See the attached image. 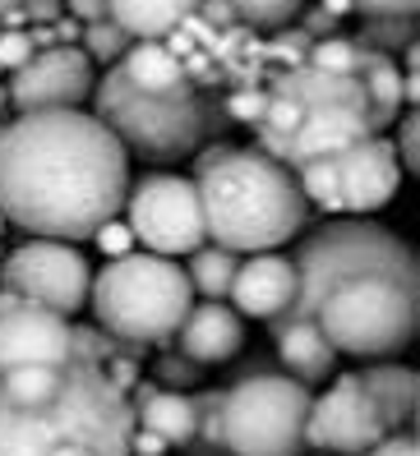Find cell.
<instances>
[{"instance_id": "obj_1", "label": "cell", "mask_w": 420, "mask_h": 456, "mask_svg": "<svg viewBox=\"0 0 420 456\" xmlns=\"http://www.w3.org/2000/svg\"><path fill=\"white\" fill-rule=\"evenodd\" d=\"M296 300L286 318H309L337 355L392 360L416 337L420 267L402 235L370 217H333L292 258Z\"/></svg>"}, {"instance_id": "obj_2", "label": "cell", "mask_w": 420, "mask_h": 456, "mask_svg": "<svg viewBox=\"0 0 420 456\" xmlns=\"http://www.w3.org/2000/svg\"><path fill=\"white\" fill-rule=\"evenodd\" d=\"M129 157L88 111H19L0 125V217L42 240H88L120 217Z\"/></svg>"}, {"instance_id": "obj_3", "label": "cell", "mask_w": 420, "mask_h": 456, "mask_svg": "<svg viewBox=\"0 0 420 456\" xmlns=\"http://www.w3.org/2000/svg\"><path fill=\"white\" fill-rule=\"evenodd\" d=\"M135 406L102 364L0 369V456H129Z\"/></svg>"}, {"instance_id": "obj_4", "label": "cell", "mask_w": 420, "mask_h": 456, "mask_svg": "<svg viewBox=\"0 0 420 456\" xmlns=\"http://www.w3.org/2000/svg\"><path fill=\"white\" fill-rule=\"evenodd\" d=\"M194 190L208 245L231 254H268L305 226V199L282 162L250 148H213L194 157Z\"/></svg>"}, {"instance_id": "obj_5", "label": "cell", "mask_w": 420, "mask_h": 456, "mask_svg": "<svg viewBox=\"0 0 420 456\" xmlns=\"http://www.w3.org/2000/svg\"><path fill=\"white\" fill-rule=\"evenodd\" d=\"M190 305H194V286L185 277V267L148 249L107 258L88 286V309L97 318V328L129 346L176 337Z\"/></svg>"}, {"instance_id": "obj_6", "label": "cell", "mask_w": 420, "mask_h": 456, "mask_svg": "<svg viewBox=\"0 0 420 456\" xmlns=\"http://www.w3.org/2000/svg\"><path fill=\"white\" fill-rule=\"evenodd\" d=\"M93 116L107 125L125 152H139L148 162H180L203 143V102L194 88L180 93H139L125 84L120 65H111L107 74L93 84Z\"/></svg>"}, {"instance_id": "obj_7", "label": "cell", "mask_w": 420, "mask_h": 456, "mask_svg": "<svg viewBox=\"0 0 420 456\" xmlns=\"http://www.w3.org/2000/svg\"><path fill=\"white\" fill-rule=\"evenodd\" d=\"M309 387L292 373H250L222 392V443L226 456H301Z\"/></svg>"}, {"instance_id": "obj_8", "label": "cell", "mask_w": 420, "mask_h": 456, "mask_svg": "<svg viewBox=\"0 0 420 456\" xmlns=\"http://www.w3.org/2000/svg\"><path fill=\"white\" fill-rule=\"evenodd\" d=\"M120 212H125L129 235H135L148 254L180 258V254H194L208 240L203 235V212H199V190L185 175H167V171L144 175L139 184H129Z\"/></svg>"}, {"instance_id": "obj_9", "label": "cell", "mask_w": 420, "mask_h": 456, "mask_svg": "<svg viewBox=\"0 0 420 456\" xmlns=\"http://www.w3.org/2000/svg\"><path fill=\"white\" fill-rule=\"evenodd\" d=\"M88 258L78 254L70 240H42L33 235L29 245H19L14 254L0 258V290L14 300L42 305L61 318H74L78 309H88Z\"/></svg>"}, {"instance_id": "obj_10", "label": "cell", "mask_w": 420, "mask_h": 456, "mask_svg": "<svg viewBox=\"0 0 420 456\" xmlns=\"http://www.w3.org/2000/svg\"><path fill=\"white\" fill-rule=\"evenodd\" d=\"M379 438H388V419L360 373H342L324 396L309 401L305 447L328 456H365Z\"/></svg>"}, {"instance_id": "obj_11", "label": "cell", "mask_w": 420, "mask_h": 456, "mask_svg": "<svg viewBox=\"0 0 420 456\" xmlns=\"http://www.w3.org/2000/svg\"><path fill=\"white\" fill-rule=\"evenodd\" d=\"M97 84V65L78 46H37L5 84L14 111H78Z\"/></svg>"}, {"instance_id": "obj_12", "label": "cell", "mask_w": 420, "mask_h": 456, "mask_svg": "<svg viewBox=\"0 0 420 456\" xmlns=\"http://www.w3.org/2000/svg\"><path fill=\"white\" fill-rule=\"evenodd\" d=\"M333 180H337L342 217H370V212L388 208L392 194L402 190V167H398V152H392V139L370 134L342 157H333Z\"/></svg>"}, {"instance_id": "obj_13", "label": "cell", "mask_w": 420, "mask_h": 456, "mask_svg": "<svg viewBox=\"0 0 420 456\" xmlns=\"http://www.w3.org/2000/svg\"><path fill=\"white\" fill-rule=\"evenodd\" d=\"M74 360V323L42 305L14 300L0 309V369L19 364H65Z\"/></svg>"}, {"instance_id": "obj_14", "label": "cell", "mask_w": 420, "mask_h": 456, "mask_svg": "<svg viewBox=\"0 0 420 456\" xmlns=\"http://www.w3.org/2000/svg\"><path fill=\"white\" fill-rule=\"evenodd\" d=\"M231 309L241 318H259V323H273L292 309L296 300V267L286 254L268 249V254H250L245 263H235V277L226 290Z\"/></svg>"}, {"instance_id": "obj_15", "label": "cell", "mask_w": 420, "mask_h": 456, "mask_svg": "<svg viewBox=\"0 0 420 456\" xmlns=\"http://www.w3.org/2000/svg\"><path fill=\"white\" fill-rule=\"evenodd\" d=\"M241 346H245V323L222 300L190 305V314L176 328V351L194 364H226L241 355Z\"/></svg>"}, {"instance_id": "obj_16", "label": "cell", "mask_w": 420, "mask_h": 456, "mask_svg": "<svg viewBox=\"0 0 420 456\" xmlns=\"http://www.w3.org/2000/svg\"><path fill=\"white\" fill-rule=\"evenodd\" d=\"M273 341H277V360L286 364V373H292L296 383L314 387V383H324L333 379V369H337V351L328 346V337L309 323V318H273Z\"/></svg>"}, {"instance_id": "obj_17", "label": "cell", "mask_w": 420, "mask_h": 456, "mask_svg": "<svg viewBox=\"0 0 420 456\" xmlns=\"http://www.w3.org/2000/svg\"><path fill=\"white\" fill-rule=\"evenodd\" d=\"M129 406H135V424L157 434L167 447H190L194 443V396L190 392L144 383L139 396H129Z\"/></svg>"}, {"instance_id": "obj_18", "label": "cell", "mask_w": 420, "mask_h": 456, "mask_svg": "<svg viewBox=\"0 0 420 456\" xmlns=\"http://www.w3.org/2000/svg\"><path fill=\"white\" fill-rule=\"evenodd\" d=\"M120 74H125V84H129V88L152 93V97L180 93V88H194L185 61H180L171 46H162V42H129V51L120 56Z\"/></svg>"}, {"instance_id": "obj_19", "label": "cell", "mask_w": 420, "mask_h": 456, "mask_svg": "<svg viewBox=\"0 0 420 456\" xmlns=\"http://www.w3.org/2000/svg\"><path fill=\"white\" fill-rule=\"evenodd\" d=\"M199 0H107V19L135 42H162L180 23H190Z\"/></svg>"}, {"instance_id": "obj_20", "label": "cell", "mask_w": 420, "mask_h": 456, "mask_svg": "<svg viewBox=\"0 0 420 456\" xmlns=\"http://www.w3.org/2000/svg\"><path fill=\"white\" fill-rule=\"evenodd\" d=\"M365 387L375 392L379 411L388 419V434H407V424L416 415V373L407 364H392V360H379L370 369H360Z\"/></svg>"}, {"instance_id": "obj_21", "label": "cell", "mask_w": 420, "mask_h": 456, "mask_svg": "<svg viewBox=\"0 0 420 456\" xmlns=\"http://www.w3.org/2000/svg\"><path fill=\"white\" fill-rule=\"evenodd\" d=\"M360 88H365V111H370L375 134L398 120V111H402V69L392 65V56L375 51L370 65L360 69Z\"/></svg>"}, {"instance_id": "obj_22", "label": "cell", "mask_w": 420, "mask_h": 456, "mask_svg": "<svg viewBox=\"0 0 420 456\" xmlns=\"http://www.w3.org/2000/svg\"><path fill=\"white\" fill-rule=\"evenodd\" d=\"M235 263H241V254H231L222 245H203L190 254V267H185V277L190 286L203 295V300H226V290H231V277H235Z\"/></svg>"}, {"instance_id": "obj_23", "label": "cell", "mask_w": 420, "mask_h": 456, "mask_svg": "<svg viewBox=\"0 0 420 456\" xmlns=\"http://www.w3.org/2000/svg\"><path fill=\"white\" fill-rule=\"evenodd\" d=\"M370 56H375V51L360 46L356 37H319V42H309L305 65L324 69V74H351V78H360V69L370 65Z\"/></svg>"}, {"instance_id": "obj_24", "label": "cell", "mask_w": 420, "mask_h": 456, "mask_svg": "<svg viewBox=\"0 0 420 456\" xmlns=\"http://www.w3.org/2000/svg\"><path fill=\"white\" fill-rule=\"evenodd\" d=\"M222 5L241 19V23H254V28H286V23H296L305 0H222Z\"/></svg>"}, {"instance_id": "obj_25", "label": "cell", "mask_w": 420, "mask_h": 456, "mask_svg": "<svg viewBox=\"0 0 420 456\" xmlns=\"http://www.w3.org/2000/svg\"><path fill=\"white\" fill-rule=\"evenodd\" d=\"M129 37L120 23H111V19H97V23H84V42H78V51H84V56L93 61V65H120V56L129 51Z\"/></svg>"}, {"instance_id": "obj_26", "label": "cell", "mask_w": 420, "mask_h": 456, "mask_svg": "<svg viewBox=\"0 0 420 456\" xmlns=\"http://www.w3.org/2000/svg\"><path fill=\"white\" fill-rule=\"evenodd\" d=\"M296 175V190L305 199V208H319V212H333V217H342V203H337V180H333V157L328 162H309Z\"/></svg>"}, {"instance_id": "obj_27", "label": "cell", "mask_w": 420, "mask_h": 456, "mask_svg": "<svg viewBox=\"0 0 420 456\" xmlns=\"http://www.w3.org/2000/svg\"><path fill=\"white\" fill-rule=\"evenodd\" d=\"M356 42L370 46V51H383V56H388L392 46L416 42V14H370Z\"/></svg>"}, {"instance_id": "obj_28", "label": "cell", "mask_w": 420, "mask_h": 456, "mask_svg": "<svg viewBox=\"0 0 420 456\" xmlns=\"http://www.w3.org/2000/svg\"><path fill=\"white\" fill-rule=\"evenodd\" d=\"M194 443H199L203 456H226V443H222V392H199L194 396Z\"/></svg>"}, {"instance_id": "obj_29", "label": "cell", "mask_w": 420, "mask_h": 456, "mask_svg": "<svg viewBox=\"0 0 420 456\" xmlns=\"http://www.w3.org/2000/svg\"><path fill=\"white\" fill-rule=\"evenodd\" d=\"M392 152H398L402 175H416L420 171V116L416 111H407L398 120V143H392Z\"/></svg>"}, {"instance_id": "obj_30", "label": "cell", "mask_w": 420, "mask_h": 456, "mask_svg": "<svg viewBox=\"0 0 420 456\" xmlns=\"http://www.w3.org/2000/svg\"><path fill=\"white\" fill-rule=\"evenodd\" d=\"M199 369L203 364H194V360H185V355H167L162 364H157V387H171V392H185V387H194L199 383Z\"/></svg>"}, {"instance_id": "obj_31", "label": "cell", "mask_w": 420, "mask_h": 456, "mask_svg": "<svg viewBox=\"0 0 420 456\" xmlns=\"http://www.w3.org/2000/svg\"><path fill=\"white\" fill-rule=\"evenodd\" d=\"M93 245L107 254V258H120V254H135V235H129V226L120 222V217H111V222H102L93 235Z\"/></svg>"}, {"instance_id": "obj_32", "label": "cell", "mask_w": 420, "mask_h": 456, "mask_svg": "<svg viewBox=\"0 0 420 456\" xmlns=\"http://www.w3.org/2000/svg\"><path fill=\"white\" fill-rule=\"evenodd\" d=\"M33 51H37V46H33L29 33H10V28H5V33H0V69H19L23 61L33 56Z\"/></svg>"}, {"instance_id": "obj_33", "label": "cell", "mask_w": 420, "mask_h": 456, "mask_svg": "<svg viewBox=\"0 0 420 456\" xmlns=\"http://www.w3.org/2000/svg\"><path fill=\"white\" fill-rule=\"evenodd\" d=\"M264 97H268V93H235V97L226 102L231 120H241V125H259V116H264Z\"/></svg>"}, {"instance_id": "obj_34", "label": "cell", "mask_w": 420, "mask_h": 456, "mask_svg": "<svg viewBox=\"0 0 420 456\" xmlns=\"http://www.w3.org/2000/svg\"><path fill=\"white\" fill-rule=\"evenodd\" d=\"M347 5L370 19V14H416L420 0H347Z\"/></svg>"}, {"instance_id": "obj_35", "label": "cell", "mask_w": 420, "mask_h": 456, "mask_svg": "<svg viewBox=\"0 0 420 456\" xmlns=\"http://www.w3.org/2000/svg\"><path fill=\"white\" fill-rule=\"evenodd\" d=\"M365 456H420V452H416V438H411V434H388V438H379Z\"/></svg>"}, {"instance_id": "obj_36", "label": "cell", "mask_w": 420, "mask_h": 456, "mask_svg": "<svg viewBox=\"0 0 420 456\" xmlns=\"http://www.w3.org/2000/svg\"><path fill=\"white\" fill-rule=\"evenodd\" d=\"M19 10L29 14L33 23H51V19H61L65 0H19Z\"/></svg>"}, {"instance_id": "obj_37", "label": "cell", "mask_w": 420, "mask_h": 456, "mask_svg": "<svg viewBox=\"0 0 420 456\" xmlns=\"http://www.w3.org/2000/svg\"><path fill=\"white\" fill-rule=\"evenodd\" d=\"M65 10L78 23H97V19H107V0H65Z\"/></svg>"}, {"instance_id": "obj_38", "label": "cell", "mask_w": 420, "mask_h": 456, "mask_svg": "<svg viewBox=\"0 0 420 456\" xmlns=\"http://www.w3.org/2000/svg\"><path fill=\"white\" fill-rule=\"evenodd\" d=\"M199 19H208V23H218V28H226V23H235V14L222 5V0H199V10H194Z\"/></svg>"}, {"instance_id": "obj_39", "label": "cell", "mask_w": 420, "mask_h": 456, "mask_svg": "<svg viewBox=\"0 0 420 456\" xmlns=\"http://www.w3.org/2000/svg\"><path fill=\"white\" fill-rule=\"evenodd\" d=\"M333 23H337V19H333V14H328L324 5H314V10L305 14V33H309V42H314V33H328Z\"/></svg>"}, {"instance_id": "obj_40", "label": "cell", "mask_w": 420, "mask_h": 456, "mask_svg": "<svg viewBox=\"0 0 420 456\" xmlns=\"http://www.w3.org/2000/svg\"><path fill=\"white\" fill-rule=\"evenodd\" d=\"M10 10H19V0H0V14H10Z\"/></svg>"}, {"instance_id": "obj_41", "label": "cell", "mask_w": 420, "mask_h": 456, "mask_svg": "<svg viewBox=\"0 0 420 456\" xmlns=\"http://www.w3.org/2000/svg\"><path fill=\"white\" fill-rule=\"evenodd\" d=\"M5 106H10V93H5V84H0V111H5Z\"/></svg>"}, {"instance_id": "obj_42", "label": "cell", "mask_w": 420, "mask_h": 456, "mask_svg": "<svg viewBox=\"0 0 420 456\" xmlns=\"http://www.w3.org/2000/svg\"><path fill=\"white\" fill-rule=\"evenodd\" d=\"M301 456H305V452H301ZM309 456H328V452H309Z\"/></svg>"}, {"instance_id": "obj_43", "label": "cell", "mask_w": 420, "mask_h": 456, "mask_svg": "<svg viewBox=\"0 0 420 456\" xmlns=\"http://www.w3.org/2000/svg\"><path fill=\"white\" fill-rule=\"evenodd\" d=\"M0 231H5V217H0Z\"/></svg>"}, {"instance_id": "obj_44", "label": "cell", "mask_w": 420, "mask_h": 456, "mask_svg": "<svg viewBox=\"0 0 420 456\" xmlns=\"http://www.w3.org/2000/svg\"><path fill=\"white\" fill-rule=\"evenodd\" d=\"M0 33H5V23H0Z\"/></svg>"}]
</instances>
